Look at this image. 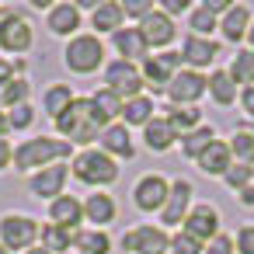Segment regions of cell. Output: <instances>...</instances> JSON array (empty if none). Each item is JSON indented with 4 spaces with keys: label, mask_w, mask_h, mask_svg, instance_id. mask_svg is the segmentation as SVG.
Listing matches in <instances>:
<instances>
[{
    "label": "cell",
    "mask_w": 254,
    "mask_h": 254,
    "mask_svg": "<svg viewBox=\"0 0 254 254\" xmlns=\"http://www.w3.org/2000/svg\"><path fill=\"white\" fill-rule=\"evenodd\" d=\"M53 122H56V129H60L66 139H73V143H91V139H98L101 129H105V126L98 122L91 101H84V98H73V105H70L60 119H53Z\"/></svg>",
    "instance_id": "obj_1"
},
{
    "label": "cell",
    "mask_w": 254,
    "mask_h": 254,
    "mask_svg": "<svg viewBox=\"0 0 254 254\" xmlns=\"http://www.w3.org/2000/svg\"><path fill=\"white\" fill-rule=\"evenodd\" d=\"M73 153V146L66 139H53V136H39V139H28L14 150V167L18 171H32V167H42L49 160H66Z\"/></svg>",
    "instance_id": "obj_2"
},
{
    "label": "cell",
    "mask_w": 254,
    "mask_h": 254,
    "mask_svg": "<svg viewBox=\"0 0 254 254\" xmlns=\"http://www.w3.org/2000/svg\"><path fill=\"white\" fill-rule=\"evenodd\" d=\"M73 174L84 181V185H112L119 178V167L115 160L105 153V150H84L77 160H73Z\"/></svg>",
    "instance_id": "obj_3"
},
{
    "label": "cell",
    "mask_w": 254,
    "mask_h": 254,
    "mask_svg": "<svg viewBox=\"0 0 254 254\" xmlns=\"http://www.w3.org/2000/svg\"><path fill=\"white\" fill-rule=\"evenodd\" d=\"M101 42L94 39V35H77L70 46H66V66L73 70V73H91V70H98L101 66Z\"/></svg>",
    "instance_id": "obj_4"
},
{
    "label": "cell",
    "mask_w": 254,
    "mask_h": 254,
    "mask_svg": "<svg viewBox=\"0 0 254 254\" xmlns=\"http://www.w3.org/2000/svg\"><path fill=\"white\" fill-rule=\"evenodd\" d=\"M105 84L115 98H139V87H143V73L136 70V63H126V60H115L105 73Z\"/></svg>",
    "instance_id": "obj_5"
},
{
    "label": "cell",
    "mask_w": 254,
    "mask_h": 254,
    "mask_svg": "<svg viewBox=\"0 0 254 254\" xmlns=\"http://www.w3.org/2000/svg\"><path fill=\"white\" fill-rule=\"evenodd\" d=\"M209 91V80L198 73V70H181V73H174V80L167 84V98L174 101V105H191V101H198L202 94Z\"/></svg>",
    "instance_id": "obj_6"
},
{
    "label": "cell",
    "mask_w": 254,
    "mask_h": 254,
    "mask_svg": "<svg viewBox=\"0 0 254 254\" xmlns=\"http://www.w3.org/2000/svg\"><path fill=\"white\" fill-rule=\"evenodd\" d=\"M216 233H219V212H216L212 205L198 202L195 209H188V212H185V237H191V240L205 244V240H212Z\"/></svg>",
    "instance_id": "obj_7"
},
{
    "label": "cell",
    "mask_w": 254,
    "mask_h": 254,
    "mask_svg": "<svg viewBox=\"0 0 254 254\" xmlns=\"http://www.w3.org/2000/svg\"><path fill=\"white\" fill-rule=\"evenodd\" d=\"M35 237H39V226L28 216H4L0 219V240H4L7 251H25V247H32Z\"/></svg>",
    "instance_id": "obj_8"
},
{
    "label": "cell",
    "mask_w": 254,
    "mask_h": 254,
    "mask_svg": "<svg viewBox=\"0 0 254 254\" xmlns=\"http://www.w3.org/2000/svg\"><path fill=\"white\" fill-rule=\"evenodd\" d=\"M167 233L157 230V226H139L132 233L122 237V247L132 251V254H167Z\"/></svg>",
    "instance_id": "obj_9"
},
{
    "label": "cell",
    "mask_w": 254,
    "mask_h": 254,
    "mask_svg": "<svg viewBox=\"0 0 254 254\" xmlns=\"http://www.w3.org/2000/svg\"><path fill=\"white\" fill-rule=\"evenodd\" d=\"M167 195H171V185H167L164 178H157V174H150V178H143V181H136V191H132V202H136V209H143V212H150V209H164V202H167Z\"/></svg>",
    "instance_id": "obj_10"
},
{
    "label": "cell",
    "mask_w": 254,
    "mask_h": 254,
    "mask_svg": "<svg viewBox=\"0 0 254 254\" xmlns=\"http://www.w3.org/2000/svg\"><path fill=\"white\" fill-rule=\"evenodd\" d=\"M0 46L7 53H25L32 46V25L21 14H4V21H0Z\"/></svg>",
    "instance_id": "obj_11"
},
{
    "label": "cell",
    "mask_w": 254,
    "mask_h": 254,
    "mask_svg": "<svg viewBox=\"0 0 254 254\" xmlns=\"http://www.w3.org/2000/svg\"><path fill=\"white\" fill-rule=\"evenodd\" d=\"M185 60L178 56V53H160V56H150L146 63H143V77L157 87V91H167V84L174 80V70L181 66Z\"/></svg>",
    "instance_id": "obj_12"
},
{
    "label": "cell",
    "mask_w": 254,
    "mask_h": 254,
    "mask_svg": "<svg viewBox=\"0 0 254 254\" xmlns=\"http://www.w3.org/2000/svg\"><path fill=\"white\" fill-rule=\"evenodd\" d=\"M139 35H143V42L146 46H167L171 39H174V21L164 14V11H150L143 21H139V28H136Z\"/></svg>",
    "instance_id": "obj_13"
},
{
    "label": "cell",
    "mask_w": 254,
    "mask_h": 254,
    "mask_svg": "<svg viewBox=\"0 0 254 254\" xmlns=\"http://www.w3.org/2000/svg\"><path fill=\"white\" fill-rule=\"evenodd\" d=\"M63 181H66V167H46L42 174H35L28 181V191L39 195V198H60Z\"/></svg>",
    "instance_id": "obj_14"
},
{
    "label": "cell",
    "mask_w": 254,
    "mask_h": 254,
    "mask_svg": "<svg viewBox=\"0 0 254 254\" xmlns=\"http://www.w3.org/2000/svg\"><path fill=\"white\" fill-rule=\"evenodd\" d=\"M49 216H53V226L77 230V223H80V216H84V202H77V198H70V195H60V198H53Z\"/></svg>",
    "instance_id": "obj_15"
},
{
    "label": "cell",
    "mask_w": 254,
    "mask_h": 254,
    "mask_svg": "<svg viewBox=\"0 0 254 254\" xmlns=\"http://www.w3.org/2000/svg\"><path fill=\"white\" fill-rule=\"evenodd\" d=\"M98 139H101V146H105V153H108V157L115 153L119 160H129V157L136 153V150H132V143H129V129H126V126H115V122H112V126H105V129H101V136H98Z\"/></svg>",
    "instance_id": "obj_16"
},
{
    "label": "cell",
    "mask_w": 254,
    "mask_h": 254,
    "mask_svg": "<svg viewBox=\"0 0 254 254\" xmlns=\"http://www.w3.org/2000/svg\"><path fill=\"white\" fill-rule=\"evenodd\" d=\"M188 195H191V185L188 181H174L171 185V195L160 209L164 223H185V209H188Z\"/></svg>",
    "instance_id": "obj_17"
},
{
    "label": "cell",
    "mask_w": 254,
    "mask_h": 254,
    "mask_svg": "<svg viewBox=\"0 0 254 254\" xmlns=\"http://www.w3.org/2000/svg\"><path fill=\"white\" fill-rule=\"evenodd\" d=\"M216 56H219V46L209 42V39H195V35H188V42H185V49H181V60L191 63V66H198V70L209 66Z\"/></svg>",
    "instance_id": "obj_18"
},
{
    "label": "cell",
    "mask_w": 254,
    "mask_h": 254,
    "mask_svg": "<svg viewBox=\"0 0 254 254\" xmlns=\"http://www.w3.org/2000/svg\"><path fill=\"white\" fill-rule=\"evenodd\" d=\"M198 167H202L205 174H226V167H230V146L219 143V139H212V143L198 153Z\"/></svg>",
    "instance_id": "obj_19"
},
{
    "label": "cell",
    "mask_w": 254,
    "mask_h": 254,
    "mask_svg": "<svg viewBox=\"0 0 254 254\" xmlns=\"http://www.w3.org/2000/svg\"><path fill=\"white\" fill-rule=\"evenodd\" d=\"M115 49L126 56V63H136V60L146 56V42H143V35L136 28H119L115 32Z\"/></svg>",
    "instance_id": "obj_20"
},
{
    "label": "cell",
    "mask_w": 254,
    "mask_h": 254,
    "mask_svg": "<svg viewBox=\"0 0 254 254\" xmlns=\"http://www.w3.org/2000/svg\"><path fill=\"white\" fill-rule=\"evenodd\" d=\"M122 4H115V0H108V4H98L94 7V18H91V25H94V32H119L122 28Z\"/></svg>",
    "instance_id": "obj_21"
},
{
    "label": "cell",
    "mask_w": 254,
    "mask_h": 254,
    "mask_svg": "<svg viewBox=\"0 0 254 254\" xmlns=\"http://www.w3.org/2000/svg\"><path fill=\"white\" fill-rule=\"evenodd\" d=\"M49 28H53L56 35H70V32H77V28H80V11H77L73 4H60V7H53V11H49Z\"/></svg>",
    "instance_id": "obj_22"
},
{
    "label": "cell",
    "mask_w": 254,
    "mask_h": 254,
    "mask_svg": "<svg viewBox=\"0 0 254 254\" xmlns=\"http://www.w3.org/2000/svg\"><path fill=\"white\" fill-rule=\"evenodd\" d=\"M247 7H230L226 11V18L219 21V32H223V39L226 42H240L244 35H247Z\"/></svg>",
    "instance_id": "obj_23"
},
{
    "label": "cell",
    "mask_w": 254,
    "mask_h": 254,
    "mask_svg": "<svg viewBox=\"0 0 254 254\" xmlns=\"http://www.w3.org/2000/svg\"><path fill=\"white\" fill-rule=\"evenodd\" d=\"M91 108H94V115H98V122L101 126H112V119L115 115H122V101L105 87V91H98L94 98H91Z\"/></svg>",
    "instance_id": "obj_24"
},
{
    "label": "cell",
    "mask_w": 254,
    "mask_h": 254,
    "mask_svg": "<svg viewBox=\"0 0 254 254\" xmlns=\"http://www.w3.org/2000/svg\"><path fill=\"white\" fill-rule=\"evenodd\" d=\"M171 143H174V132H171L167 119H150L146 122V146L153 153H164V150H171Z\"/></svg>",
    "instance_id": "obj_25"
},
{
    "label": "cell",
    "mask_w": 254,
    "mask_h": 254,
    "mask_svg": "<svg viewBox=\"0 0 254 254\" xmlns=\"http://www.w3.org/2000/svg\"><path fill=\"white\" fill-rule=\"evenodd\" d=\"M84 212H87V219L91 223H112L115 219V198L112 195H87V202H84Z\"/></svg>",
    "instance_id": "obj_26"
},
{
    "label": "cell",
    "mask_w": 254,
    "mask_h": 254,
    "mask_svg": "<svg viewBox=\"0 0 254 254\" xmlns=\"http://www.w3.org/2000/svg\"><path fill=\"white\" fill-rule=\"evenodd\" d=\"M28 94H32V84L21 77H11L0 84V108H18V105H25Z\"/></svg>",
    "instance_id": "obj_27"
},
{
    "label": "cell",
    "mask_w": 254,
    "mask_h": 254,
    "mask_svg": "<svg viewBox=\"0 0 254 254\" xmlns=\"http://www.w3.org/2000/svg\"><path fill=\"white\" fill-rule=\"evenodd\" d=\"M209 94H212L216 105H230V101L237 98V84H233V77H230L226 70H216V73L209 77Z\"/></svg>",
    "instance_id": "obj_28"
},
{
    "label": "cell",
    "mask_w": 254,
    "mask_h": 254,
    "mask_svg": "<svg viewBox=\"0 0 254 254\" xmlns=\"http://www.w3.org/2000/svg\"><path fill=\"white\" fill-rule=\"evenodd\" d=\"M122 119L129 122V126H146L150 119H153V101L150 98H129L126 105H122Z\"/></svg>",
    "instance_id": "obj_29"
},
{
    "label": "cell",
    "mask_w": 254,
    "mask_h": 254,
    "mask_svg": "<svg viewBox=\"0 0 254 254\" xmlns=\"http://www.w3.org/2000/svg\"><path fill=\"white\" fill-rule=\"evenodd\" d=\"M198 119H202V112L198 108H167V126H171V132L178 136V132H195V126H198Z\"/></svg>",
    "instance_id": "obj_30"
},
{
    "label": "cell",
    "mask_w": 254,
    "mask_h": 254,
    "mask_svg": "<svg viewBox=\"0 0 254 254\" xmlns=\"http://www.w3.org/2000/svg\"><path fill=\"white\" fill-rule=\"evenodd\" d=\"M73 240H77V230H63V226H46V230H42V247H46L49 254H56V251L63 254Z\"/></svg>",
    "instance_id": "obj_31"
},
{
    "label": "cell",
    "mask_w": 254,
    "mask_h": 254,
    "mask_svg": "<svg viewBox=\"0 0 254 254\" xmlns=\"http://www.w3.org/2000/svg\"><path fill=\"white\" fill-rule=\"evenodd\" d=\"M226 73L233 77V84L254 87V53H251V49H247V53H237V56H233V66H230Z\"/></svg>",
    "instance_id": "obj_32"
},
{
    "label": "cell",
    "mask_w": 254,
    "mask_h": 254,
    "mask_svg": "<svg viewBox=\"0 0 254 254\" xmlns=\"http://www.w3.org/2000/svg\"><path fill=\"white\" fill-rule=\"evenodd\" d=\"M70 105H73L70 87H66V84H53V87H49V94H46V112H49L53 119H60Z\"/></svg>",
    "instance_id": "obj_33"
},
{
    "label": "cell",
    "mask_w": 254,
    "mask_h": 254,
    "mask_svg": "<svg viewBox=\"0 0 254 254\" xmlns=\"http://www.w3.org/2000/svg\"><path fill=\"white\" fill-rule=\"evenodd\" d=\"M230 153H237V157H240V164L254 167V132L240 129V132L233 136V143H230Z\"/></svg>",
    "instance_id": "obj_34"
},
{
    "label": "cell",
    "mask_w": 254,
    "mask_h": 254,
    "mask_svg": "<svg viewBox=\"0 0 254 254\" xmlns=\"http://www.w3.org/2000/svg\"><path fill=\"white\" fill-rule=\"evenodd\" d=\"M209 143H212V129H209V126H202V129H195V132H188V136H185V157L198 160V153H202Z\"/></svg>",
    "instance_id": "obj_35"
},
{
    "label": "cell",
    "mask_w": 254,
    "mask_h": 254,
    "mask_svg": "<svg viewBox=\"0 0 254 254\" xmlns=\"http://www.w3.org/2000/svg\"><path fill=\"white\" fill-rule=\"evenodd\" d=\"M80 247H84V254H108L112 251V240H108V233L94 230V233H84L80 237Z\"/></svg>",
    "instance_id": "obj_36"
},
{
    "label": "cell",
    "mask_w": 254,
    "mask_h": 254,
    "mask_svg": "<svg viewBox=\"0 0 254 254\" xmlns=\"http://www.w3.org/2000/svg\"><path fill=\"white\" fill-rule=\"evenodd\" d=\"M191 32H195V39H205L209 32H216V14H209L205 7L191 11Z\"/></svg>",
    "instance_id": "obj_37"
},
{
    "label": "cell",
    "mask_w": 254,
    "mask_h": 254,
    "mask_svg": "<svg viewBox=\"0 0 254 254\" xmlns=\"http://www.w3.org/2000/svg\"><path fill=\"white\" fill-rule=\"evenodd\" d=\"M251 178H254V167H247V164H237V167H226V174H223V181L230 185V188H247L251 185Z\"/></svg>",
    "instance_id": "obj_38"
},
{
    "label": "cell",
    "mask_w": 254,
    "mask_h": 254,
    "mask_svg": "<svg viewBox=\"0 0 254 254\" xmlns=\"http://www.w3.org/2000/svg\"><path fill=\"white\" fill-rule=\"evenodd\" d=\"M167 254H202V244L191 240V237H185V233H178V237H171Z\"/></svg>",
    "instance_id": "obj_39"
},
{
    "label": "cell",
    "mask_w": 254,
    "mask_h": 254,
    "mask_svg": "<svg viewBox=\"0 0 254 254\" xmlns=\"http://www.w3.org/2000/svg\"><path fill=\"white\" fill-rule=\"evenodd\" d=\"M32 119H35L32 105H18V108L7 115V126H11V129H28V126H32Z\"/></svg>",
    "instance_id": "obj_40"
},
{
    "label": "cell",
    "mask_w": 254,
    "mask_h": 254,
    "mask_svg": "<svg viewBox=\"0 0 254 254\" xmlns=\"http://www.w3.org/2000/svg\"><path fill=\"white\" fill-rule=\"evenodd\" d=\"M202 254H233V240H230L226 233H216V237L209 240V247H205Z\"/></svg>",
    "instance_id": "obj_41"
},
{
    "label": "cell",
    "mask_w": 254,
    "mask_h": 254,
    "mask_svg": "<svg viewBox=\"0 0 254 254\" xmlns=\"http://www.w3.org/2000/svg\"><path fill=\"white\" fill-rule=\"evenodd\" d=\"M153 11V4H150V0H129V4H122V14H129V18H146Z\"/></svg>",
    "instance_id": "obj_42"
},
{
    "label": "cell",
    "mask_w": 254,
    "mask_h": 254,
    "mask_svg": "<svg viewBox=\"0 0 254 254\" xmlns=\"http://www.w3.org/2000/svg\"><path fill=\"white\" fill-rule=\"evenodd\" d=\"M240 254H254V226H244L240 233H237V244H233Z\"/></svg>",
    "instance_id": "obj_43"
},
{
    "label": "cell",
    "mask_w": 254,
    "mask_h": 254,
    "mask_svg": "<svg viewBox=\"0 0 254 254\" xmlns=\"http://www.w3.org/2000/svg\"><path fill=\"white\" fill-rule=\"evenodd\" d=\"M188 7V0H164V14L167 18H174V14H181Z\"/></svg>",
    "instance_id": "obj_44"
},
{
    "label": "cell",
    "mask_w": 254,
    "mask_h": 254,
    "mask_svg": "<svg viewBox=\"0 0 254 254\" xmlns=\"http://www.w3.org/2000/svg\"><path fill=\"white\" fill-rule=\"evenodd\" d=\"M11 157H14V153H11V146H7V139H4V136H0V171H4V167L11 164Z\"/></svg>",
    "instance_id": "obj_45"
},
{
    "label": "cell",
    "mask_w": 254,
    "mask_h": 254,
    "mask_svg": "<svg viewBox=\"0 0 254 254\" xmlns=\"http://www.w3.org/2000/svg\"><path fill=\"white\" fill-rule=\"evenodd\" d=\"M240 101H244V112L254 119V87H244V98Z\"/></svg>",
    "instance_id": "obj_46"
},
{
    "label": "cell",
    "mask_w": 254,
    "mask_h": 254,
    "mask_svg": "<svg viewBox=\"0 0 254 254\" xmlns=\"http://www.w3.org/2000/svg\"><path fill=\"white\" fill-rule=\"evenodd\" d=\"M240 202H244V205H254V188H251V185L240 188Z\"/></svg>",
    "instance_id": "obj_47"
},
{
    "label": "cell",
    "mask_w": 254,
    "mask_h": 254,
    "mask_svg": "<svg viewBox=\"0 0 254 254\" xmlns=\"http://www.w3.org/2000/svg\"><path fill=\"white\" fill-rule=\"evenodd\" d=\"M11 70H14V66H11L7 60H0V84H4V80H11Z\"/></svg>",
    "instance_id": "obj_48"
},
{
    "label": "cell",
    "mask_w": 254,
    "mask_h": 254,
    "mask_svg": "<svg viewBox=\"0 0 254 254\" xmlns=\"http://www.w3.org/2000/svg\"><path fill=\"white\" fill-rule=\"evenodd\" d=\"M7 129H11V126H7V115H4V112H0V136H4Z\"/></svg>",
    "instance_id": "obj_49"
},
{
    "label": "cell",
    "mask_w": 254,
    "mask_h": 254,
    "mask_svg": "<svg viewBox=\"0 0 254 254\" xmlns=\"http://www.w3.org/2000/svg\"><path fill=\"white\" fill-rule=\"evenodd\" d=\"M25 254H49L46 247H32V251H25Z\"/></svg>",
    "instance_id": "obj_50"
},
{
    "label": "cell",
    "mask_w": 254,
    "mask_h": 254,
    "mask_svg": "<svg viewBox=\"0 0 254 254\" xmlns=\"http://www.w3.org/2000/svg\"><path fill=\"white\" fill-rule=\"evenodd\" d=\"M247 39H251V53H254V28H247Z\"/></svg>",
    "instance_id": "obj_51"
},
{
    "label": "cell",
    "mask_w": 254,
    "mask_h": 254,
    "mask_svg": "<svg viewBox=\"0 0 254 254\" xmlns=\"http://www.w3.org/2000/svg\"><path fill=\"white\" fill-rule=\"evenodd\" d=\"M0 21H4V11H0Z\"/></svg>",
    "instance_id": "obj_52"
},
{
    "label": "cell",
    "mask_w": 254,
    "mask_h": 254,
    "mask_svg": "<svg viewBox=\"0 0 254 254\" xmlns=\"http://www.w3.org/2000/svg\"><path fill=\"white\" fill-rule=\"evenodd\" d=\"M0 254H7V251H4V247H0Z\"/></svg>",
    "instance_id": "obj_53"
}]
</instances>
